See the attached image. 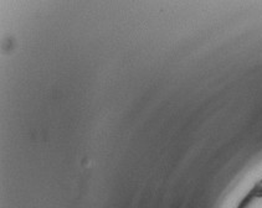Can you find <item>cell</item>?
<instances>
[{
	"instance_id": "6da1fadb",
	"label": "cell",
	"mask_w": 262,
	"mask_h": 208,
	"mask_svg": "<svg viewBox=\"0 0 262 208\" xmlns=\"http://www.w3.org/2000/svg\"><path fill=\"white\" fill-rule=\"evenodd\" d=\"M260 190H261V192H262V184L260 185Z\"/></svg>"
}]
</instances>
